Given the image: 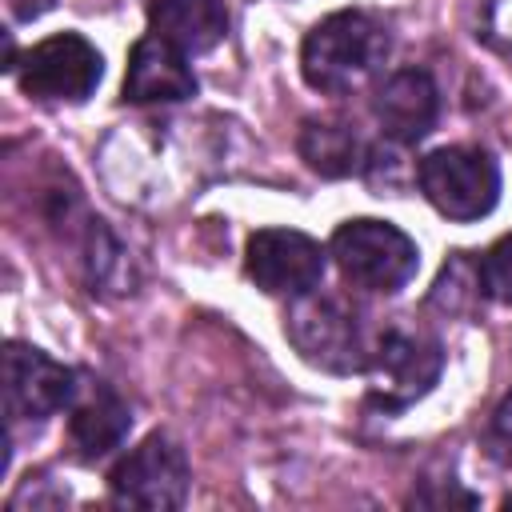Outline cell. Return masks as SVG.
Returning a JSON list of instances; mask_svg holds the SVG:
<instances>
[{"label":"cell","mask_w":512,"mask_h":512,"mask_svg":"<svg viewBox=\"0 0 512 512\" xmlns=\"http://www.w3.org/2000/svg\"><path fill=\"white\" fill-rule=\"evenodd\" d=\"M420 192L448 220H480L500 200V168L476 144H448L420 160Z\"/></svg>","instance_id":"obj_4"},{"label":"cell","mask_w":512,"mask_h":512,"mask_svg":"<svg viewBox=\"0 0 512 512\" xmlns=\"http://www.w3.org/2000/svg\"><path fill=\"white\" fill-rule=\"evenodd\" d=\"M12 72L28 96L80 104L96 92V84L104 76V60H100L96 44H88L80 32H56V36L32 44L16 60Z\"/></svg>","instance_id":"obj_7"},{"label":"cell","mask_w":512,"mask_h":512,"mask_svg":"<svg viewBox=\"0 0 512 512\" xmlns=\"http://www.w3.org/2000/svg\"><path fill=\"white\" fill-rule=\"evenodd\" d=\"M488 444H492V452H496L500 460H508V464H512V392H508V396L496 404V412H492Z\"/></svg>","instance_id":"obj_18"},{"label":"cell","mask_w":512,"mask_h":512,"mask_svg":"<svg viewBox=\"0 0 512 512\" xmlns=\"http://www.w3.org/2000/svg\"><path fill=\"white\" fill-rule=\"evenodd\" d=\"M196 92V76L188 68V56L160 40V36H144L136 40L132 56H128V72H124V100L132 104H176L188 100Z\"/></svg>","instance_id":"obj_11"},{"label":"cell","mask_w":512,"mask_h":512,"mask_svg":"<svg viewBox=\"0 0 512 512\" xmlns=\"http://www.w3.org/2000/svg\"><path fill=\"white\" fill-rule=\"evenodd\" d=\"M480 288L500 300L512 304V232L500 236L484 256H480Z\"/></svg>","instance_id":"obj_16"},{"label":"cell","mask_w":512,"mask_h":512,"mask_svg":"<svg viewBox=\"0 0 512 512\" xmlns=\"http://www.w3.org/2000/svg\"><path fill=\"white\" fill-rule=\"evenodd\" d=\"M332 260L340 276L364 292H400L420 268V248L396 224L356 216L332 232Z\"/></svg>","instance_id":"obj_2"},{"label":"cell","mask_w":512,"mask_h":512,"mask_svg":"<svg viewBox=\"0 0 512 512\" xmlns=\"http://www.w3.org/2000/svg\"><path fill=\"white\" fill-rule=\"evenodd\" d=\"M476 40L512 52V0H476Z\"/></svg>","instance_id":"obj_17"},{"label":"cell","mask_w":512,"mask_h":512,"mask_svg":"<svg viewBox=\"0 0 512 512\" xmlns=\"http://www.w3.org/2000/svg\"><path fill=\"white\" fill-rule=\"evenodd\" d=\"M76 372L64 368L60 360H52L48 352L24 344V340H8L4 352V408H8V424H44L48 416H56L60 408H68L76 400Z\"/></svg>","instance_id":"obj_8"},{"label":"cell","mask_w":512,"mask_h":512,"mask_svg":"<svg viewBox=\"0 0 512 512\" xmlns=\"http://www.w3.org/2000/svg\"><path fill=\"white\" fill-rule=\"evenodd\" d=\"M440 372H444V348L432 336L408 328H384L368 348V364H364L368 400L384 412L408 408L432 392Z\"/></svg>","instance_id":"obj_5"},{"label":"cell","mask_w":512,"mask_h":512,"mask_svg":"<svg viewBox=\"0 0 512 512\" xmlns=\"http://www.w3.org/2000/svg\"><path fill=\"white\" fill-rule=\"evenodd\" d=\"M300 156L316 176L340 180L364 164V144H360L356 128H348L340 120H308L300 128Z\"/></svg>","instance_id":"obj_14"},{"label":"cell","mask_w":512,"mask_h":512,"mask_svg":"<svg viewBox=\"0 0 512 512\" xmlns=\"http://www.w3.org/2000/svg\"><path fill=\"white\" fill-rule=\"evenodd\" d=\"M88 268H92V284H100V288H124L128 256H124V248L112 240V232L100 220H92V228H88Z\"/></svg>","instance_id":"obj_15"},{"label":"cell","mask_w":512,"mask_h":512,"mask_svg":"<svg viewBox=\"0 0 512 512\" xmlns=\"http://www.w3.org/2000/svg\"><path fill=\"white\" fill-rule=\"evenodd\" d=\"M388 56V32L376 16L344 8L312 24L300 44V72L308 88L324 96H344L360 88Z\"/></svg>","instance_id":"obj_1"},{"label":"cell","mask_w":512,"mask_h":512,"mask_svg":"<svg viewBox=\"0 0 512 512\" xmlns=\"http://www.w3.org/2000/svg\"><path fill=\"white\" fill-rule=\"evenodd\" d=\"M284 336L292 348L324 372H364L368 344L356 312L328 292H300L284 312Z\"/></svg>","instance_id":"obj_3"},{"label":"cell","mask_w":512,"mask_h":512,"mask_svg":"<svg viewBox=\"0 0 512 512\" xmlns=\"http://www.w3.org/2000/svg\"><path fill=\"white\" fill-rule=\"evenodd\" d=\"M152 36L176 44L184 56L212 52L228 32L224 0H148Z\"/></svg>","instance_id":"obj_13"},{"label":"cell","mask_w":512,"mask_h":512,"mask_svg":"<svg viewBox=\"0 0 512 512\" xmlns=\"http://www.w3.org/2000/svg\"><path fill=\"white\" fill-rule=\"evenodd\" d=\"M128 428H132V408L116 388L100 380L76 388V400L68 404V440L80 460L108 456L112 448L124 444Z\"/></svg>","instance_id":"obj_12"},{"label":"cell","mask_w":512,"mask_h":512,"mask_svg":"<svg viewBox=\"0 0 512 512\" xmlns=\"http://www.w3.org/2000/svg\"><path fill=\"white\" fill-rule=\"evenodd\" d=\"M372 112H376L384 136H392L396 144H416L432 132V124L440 116L436 80L424 68H400L376 88Z\"/></svg>","instance_id":"obj_10"},{"label":"cell","mask_w":512,"mask_h":512,"mask_svg":"<svg viewBox=\"0 0 512 512\" xmlns=\"http://www.w3.org/2000/svg\"><path fill=\"white\" fill-rule=\"evenodd\" d=\"M508 508H512V500H508Z\"/></svg>","instance_id":"obj_19"},{"label":"cell","mask_w":512,"mask_h":512,"mask_svg":"<svg viewBox=\"0 0 512 512\" xmlns=\"http://www.w3.org/2000/svg\"><path fill=\"white\" fill-rule=\"evenodd\" d=\"M188 456L168 432L144 436L108 472V492L124 508H180L188 500Z\"/></svg>","instance_id":"obj_6"},{"label":"cell","mask_w":512,"mask_h":512,"mask_svg":"<svg viewBox=\"0 0 512 512\" xmlns=\"http://www.w3.org/2000/svg\"><path fill=\"white\" fill-rule=\"evenodd\" d=\"M252 284L268 296H300L324 280V248L296 228H256L244 248Z\"/></svg>","instance_id":"obj_9"}]
</instances>
